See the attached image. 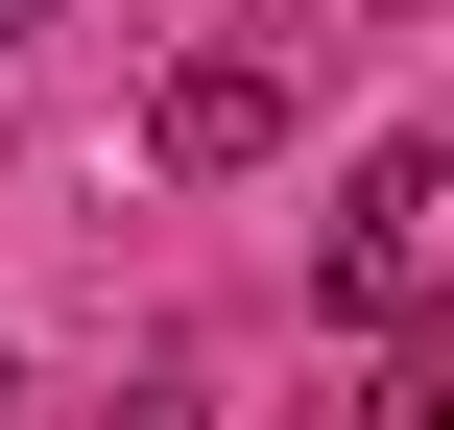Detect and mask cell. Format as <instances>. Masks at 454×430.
<instances>
[{
  "label": "cell",
  "instance_id": "6da1fadb",
  "mask_svg": "<svg viewBox=\"0 0 454 430\" xmlns=\"http://www.w3.org/2000/svg\"><path fill=\"white\" fill-rule=\"evenodd\" d=\"M311 311H335V335H383V359L454 311V168H431V144H383V168L335 192V239H311Z\"/></svg>",
  "mask_w": 454,
  "mask_h": 430
},
{
  "label": "cell",
  "instance_id": "7a4b0ae2",
  "mask_svg": "<svg viewBox=\"0 0 454 430\" xmlns=\"http://www.w3.org/2000/svg\"><path fill=\"white\" fill-rule=\"evenodd\" d=\"M144 168H168V192H239V168H287V48H168V96H144Z\"/></svg>",
  "mask_w": 454,
  "mask_h": 430
},
{
  "label": "cell",
  "instance_id": "3957f363",
  "mask_svg": "<svg viewBox=\"0 0 454 430\" xmlns=\"http://www.w3.org/2000/svg\"><path fill=\"white\" fill-rule=\"evenodd\" d=\"M359 430H454V335H407V359L359 383Z\"/></svg>",
  "mask_w": 454,
  "mask_h": 430
},
{
  "label": "cell",
  "instance_id": "277c9868",
  "mask_svg": "<svg viewBox=\"0 0 454 430\" xmlns=\"http://www.w3.org/2000/svg\"><path fill=\"white\" fill-rule=\"evenodd\" d=\"M24 24H48V0H0V48H24Z\"/></svg>",
  "mask_w": 454,
  "mask_h": 430
},
{
  "label": "cell",
  "instance_id": "5b68a950",
  "mask_svg": "<svg viewBox=\"0 0 454 430\" xmlns=\"http://www.w3.org/2000/svg\"><path fill=\"white\" fill-rule=\"evenodd\" d=\"M0 407H24V359H0Z\"/></svg>",
  "mask_w": 454,
  "mask_h": 430
},
{
  "label": "cell",
  "instance_id": "8992f818",
  "mask_svg": "<svg viewBox=\"0 0 454 430\" xmlns=\"http://www.w3.org/2000/svg\"><path fill=\"white\" fill-rule=\"evenodd\" d=\"M431 168H454V144H431Z\"/></svg>",
  "mask_w": 454,
  "mask_h": 430
}]
</instances>
